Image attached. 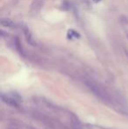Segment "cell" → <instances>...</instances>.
I'll use <instances>...</instances> for the list:
<instances>
[{"mask_svg": "<svg viewBox=\"0 0 128 129\" xmlns=\"http://www.w3.org/2000/svg\"><path fill=\"white\" fill-rule=\"evenodd\" d=\"M0 24L2 25L4 27H9V28H12L15 26V24L11 19H2L0 20Z\"/></svg>", "mask_w": 128, "mask_h": 129, "instance_id": "3", "label": "cell"}, {"mask_svg": "<svg viewBox=\"0 0 128 129\" xmlns=\"http://www.w3.org/2000/svg\"><path fill=\"white\" fill-rule=\"evenodd\" d=\"M1 98H2L3 102H4V103L7 104V105H11V106H14V107H19V103L17 102L16 98L7 97V96L4 95V94H2V95H1Z\"/></svg>", "mask_w": 128, "mask_h": 129, "instance_id": "2", "label": "cell"}, {"mask_svg": "<svg viewBox=\"0 0 128 129\" xmlns=\"http://www.w3.org/2000/svg\"><path fill=\"white\" fill-rule=\"evenodd\" d=\"M94 1V3H96V4H97V3H99L101 1V0H93Z\"/></svg>", "mask_w": 128, "mask_h": 129, "instance_id": "5", "label": "cell"}, {"mask_svg": "<svg viewBox=\"0 0 128 129\" xmlns=\"http://www.w3.org/2000/svg\"><path fill=\"white\" fill-rule=\"evenodd\" d=\"M69 34H71V35H73L75 38H79L80 37L79 34H78L77 32H76V31H74V30H69Z\"/></svg>", "mask_w": 128, "mask_h": 129, "instance_id": "4", "label": "cell"}, {"mask_svg": "<svg viewBox=\"0 0 128 129\" xmlns=\"http://www.w3.org/2000/svg\"><path fill=\"white\" fill-rule=\"evenodd\" d=\"M23 32H24V35H25V38H26V41H27L28 44H30L31 46H36V41H34V37L32 35L31 32L30 30L28 29L26 26H23Z\"/></svg>", "mask_w": 128, "mask_h": 129, "instance_id": "1", "label": "cell"}]
</instances>
